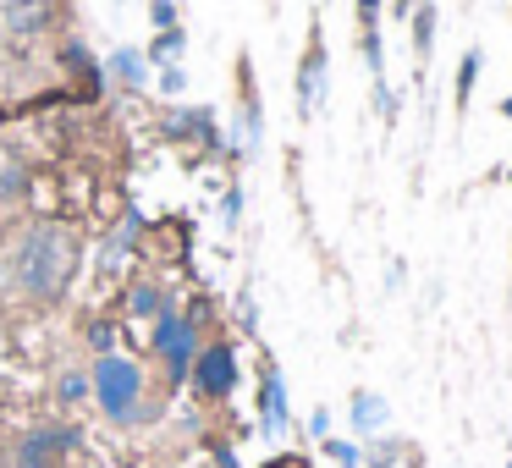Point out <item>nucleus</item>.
Here are the masks:
<instances>
[{"mask_svg": "<svg viewBox=\"0 0 512 468\" xmlns=\"http://www.w3.org/2000/svg\"><path fill=\"white\" fill-rule=\"evenodd\" d=\"M78 259H83V243L72 226L61 221H34L23 237L12 243L6 254V270H12V287L17 298H28L34 309H50V303L67 298L72 276H78Z\"/></svg>", "mask_w": 512, "mask_h": 468, "instance_id": "f257e3e1", "label": "nucleus"}, {"mask_svg": "<svg viewBox=\"0 0 512 468\" xmlns=\"http://www.w3.org/2000/svg\"><path fill=\"white\" fill-rule=\"evenodd\" d=\"M89 391L111 424H133L138 408H144V369L122 353H100L94 358V375H89Z\"/></svg>", "mask_w": 512, "mask_h": 468, "instance_id": "f03ea898", "label": "nucleus"}, {"mask_svg": "<svg viewBox=\"0 0 512 468\" xmlns=\"http://www.w3.org/2000/svg\"><path fill=\"white\" fill-rule=\"evenodd\" d=\"M149 347H155V353L166 358L171 386H182V380H188V369H193V353H199V325H193L188 314H177V309L166 303V309L155 314V331H149Z\"/></svg>", "mask_w": 512, "mask_h": 468, "instance_id": "7ed1b4c3", "label": "nucleus"}, {"mask_svg": "<svg viewBox=\"0 0 512 468\" xmlns=\"http://www.w3.org/2000/svg\"><path fill=\"white\" fill-rule=\"evenodd\" d=\"M193 391H199L204 402H226L237 386V347L232 342H210L193 353V369H188Z\"/></svg>", "mask_w": 512, "mask_h": 468, "instance_id": "20e7f679", "label": "nucleus"}, {"mask_svg": "<svg viewBox=\"0 0 512 468\" xmlns=\"http://www.w3.org/2000/svg\"><path fill=\"white\" fill-rule=\"evenodd\" d=\"M67 446H78V435L67 430V424H50V430H34V435H23V441H17V457L12 463L17 468H61V452H67Z\"/></svg>", "mask_w": 512, "mask_h": 468, "instance_id": "39448f33", "label": "nucleus"}, {"mask_svg": "<svg viewBox=\"0 0 512 468\" xmlns=\"http://www.w3.org/2000/svg\"><path fill=\"white\" fill-rule=\"evenodd\" d=\"M314 100H325V34H320V28L309 34L303 61H298V116H303V122L314 116Z\"/></svg>", "mask_w": 512, "mask_h": 468, "instance_id": "423d86ee", "label": "nucleus"}, {"mask_svg": "<svg viewBox=\"0 0 512 468\" xmlns=\"http://www.w3.org/2000/svg\"><path fill=\"white\" fill-rule=\"evenodd\" d=\"M56 12H61L56 0H6V6H0V23L17 39H39V34L56 28Z\"/></svg>", "mask_w": 512, "mask_h": 468, "instance_id": "0eeeda50", "label": "nucleus"}, {"mask_svg": "<svg viewBox=\"0 0 512 468\" xmlns=\"http://www.w3.org/2000/svg\"><path fill=\"white\" fill-rule=\"evenodd\" d=\"M28 188H34V171H28V160L17 155L12 144H0V204L28 199Z\"/></svg>", "mask_w": 512, "mask_h": 468, "instance_id": "6e6552de", "label": "nucleus"}, {"mask_svg": "<svg viewBox=\"0 0 512 468\" xmlns=\"http://www.w3.org/2000/svg\"><path fill=\"white\" fill-rule=\"evenodd\" d=\"M259 413H265V430L287 424V386H281L276 364H265V380H259Z\"/></svg>", "mask_w": 512, "mask_h": 468, "instance_id": "1a4fd4ad", "label": "nucleus"}, {"mask_svg": "<svg viewBox=\"0 0 512 468\" xmlns=\"http://www.w3.org/2000/svg\"><path fill=\"white\" fill-rule=\"evenodd\" d=\"M182 50H188V28H160L144 45V61L149 67H171V61H182Z\"/></svg>", "mask_w": 512, "mask_h": 468, "instance_id": "9d476101", "label": "nucleus"}, {"mask_svg": "<svg viewBox=\"0 0 512 468\" xmlns=\"http://www.w3.org/2000/svg\"><path fill=\"white\" fill-rule=\"evenodd\" d=\"M160 309H166L160 287H155V281H144V276H138L133 287H127V320H155Z\"/></svg>", "mask_w": 512, "mask_h": 468, "instance_id": "9b49d317", "label": "nucleus"}, {"mask_svg": "<svg viewBox=\"0 0 512 468\" xmlns=\"http://www.w3.org/2000/svg\"><path fill=\"white\" fill-rule=\"evenodd\" d=\"M111 72L127 83V89H144V83H149V61H144V50H116V56H111Z\"/></svg>", "mask_w": 512, "mask_h": 468, "instance_id": "f8f14e48", "label": "nucleus"}, {"mask_svg": "<svg viewBox=\"0 0 512 468\" xmlns=\"http://www.w3.org/2000/svg\"><path fill=\"white\" fill-rule=\"evenodd\" d=\"M353 424L358 430H380V424H386V402H380L375 391H353Z\"/></svg>", "mask_w": 512, "mask_h": 468, "instance_id": "ddd939ff", "label": "nucleus"}, {"mask_svg": "<svg viewBox=\"0 0 512 468\" xmlns=\"http://www.w3.org/2000/svg\"><path fill=\"white\" fill-rule=\"evenodd\" d=\"M474 78H479V50H468V56L457 61V94H452V111H457V116L468 111V94H474Z\"/></svg>", "mask_w": 512, "mask_h": 468, "instance_id": "4468645a", "label": "nucleus"}, {"mask_svg": "<svg viewBox=\"0 0 512 468\" xmlns=\"http://www.w3.org/2000/svg\"><path fill=\"white\" fill-rule=\"evenodd\" d=\"M413 50H419V61L430 56V45H435V6H413Z\"/></svg>", "mask_w": 512, "mask_h": 468, "instance_id": "2eb2a0df", "label": "nucleus"}, {"mask_svg": "<svg viewBox=\"0 0 512 468\" xmlns=\"http://www.w3.org/2000/svg\"><path fill=\"white\" fill-rule=\"evenodd\" d=\"M83 336H89L94 353H116V325L111 320H89V325H83Z\"/></svg>", "mask_w": 512, "mask_h": 468, "instance_id": "dca6fc26", "label": "nucleus"}, {"mask_svg": "<svg viewBox=\"0 0 512 468\" xmlns=\"http://www.w3.org/2000/svg\"><path fill=\"white\" fill-rule=\"evenodd\" d=\"M149 23H155V28H177V0H149Z\"/></svg>", "mask_w": 512, "mask_h": 468, "instance_id": "f3484780", "label": "nucleus"}, {"mask_svg": "<svg viewBox=\"0 0 512 468\" xmlns=\"http://www.w3.org/2000/svg\"><path fill=\"white\" fill-rule=\"evenodd\" d=\"M188 89V72L177 67V61H171V67H160V94H182Z\"/></svg>", "mask_w": 512, "mask_h": 468, "instance_id": "a211bd4d", "label": "nucleus"}, {"mask_svg": "<svg viewBox=\"0 0 512 468\" xmlns=\"http://www.w3.org/2000/svg\"><path fill=\"white\" fill-rule=\"evenodd\" d=\"M320 452L331 457V463H342V468H353V463H358V452H353V446H347V441H325Z\"/></svg>", "mask_w": 512, "mask_h": 468, "instance_id": "6ab92c4d", "label": "nucleus"}, {"mask_svg": "<svg viewBox=\"0 0 512 468\" xmlns=\"http://www.w3.org/2000/svg\"><path fill=\"white\" fill-rule=\"evenodd\" d=\"M56 391H61V402H78L83 391H89V380H83V375H61V386H56Z\"/></svg>", "mask_w": 512, "mask_h": 468, "instance_id": "aec40b11", "label": "nucleus"}, {"mask_svg": "<svg viewBox=\"0 0 512 468\" xmlns=\"http://www.w3.org/2000/svg\"><path fill=\"white\" fill-rule=\"evenodd\" d=\"M358 28H380V0H358Z\"/></svg>", "mask_w": 512, "mask_h": 468, "instance_id": "412c9836", "label": "nucleus"}, {"mask_svg": "<svg viewBox=\"0 0 512 468\" xmlns=\"http://www.w3.org/2000/svg\"><path fill=\"white\" fill-rule=\"evenodd\" d=\"M221 215H226V226H237V215H243V193H226V199H221Z\"/></svg>", "mask_w": 512, "mask_h": 468, "instance_id": "4be33fe9", "label": "nucleus"}, {"mask_svg": "<svg viewBox=\"0 0 512 468\" xmlns=\"http://www.w3.org/2000/svg\"><path fill=\"white\" fill-rule=\"evenodd\" d=\"M309 430H314V435H331V413L314 408V413H309Z\"/></svg>", "mask_w": 512, "mask_h": 468, "instance_id": "5701e85b", "label": "nucleus"}, {"mask_svg": "<svg viewBox=\"0 0 512 468\" xmlns=\"http://www.w3.org/2000/svg\"><path fill=\"white\" fill-rule=\"evenodd\" d=\"M413 6H419V0H397V6H391V17H402V23H408V12Z\"/></svg>", "mask_w": 512, "mask_h": 468, "instance_id": "b1692460", "label": "nucleus"}, {"mask_svg": "<svg viewBox=\"0 0 512 468\" xmlns=\"http://www.w3.org/2000/svg\"><path fill=\"white\" fill-rule=\"evenodd\" d=\"M501 116H507V122H512V94H507V100H501Z\"/></svg>", "mask_w": 512, "mask_h": 468, "instance_id": "393cba45", "label": "nucleus"}, {"mask_svg": "<svg viewBox=\"0 0 512 468\" xmlns=\"http://www.w3.org/2000/svg\"><path fill=\"white\" fill-rule=\"evenodd\" d=\"M507 177H512V171H507Z\"/></svg>", "mask_w": 512, "mask_h": 468, "instance_id": "a878e982", "label": "nucleus"}, {"mask_svg": "<svg viewBox=\"0 0 512 468\" xmlns=\"http://www.w3.org/2000/svg\"><path fill=\"white\" fill-rule=\"evenodd\" d=\"M507 468H512V463H507Z\"/></svg>", "mask_w": 512, "mask_h": 468, "instance_id": "bb28decb", "label": "nucleus"}]
</instances>
